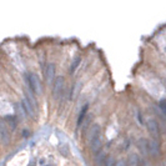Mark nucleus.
Wrapping results in <instances>:
<instances>
[{"instance_id":"obj_13","label":"nucleus","mask_w":166,"mask_h":166,"mask_svg":"<svg viewBox=\"0 0 166 166\" xmlns=\"http://www.w3.org/2000/svg\"><path fill=\"white\" fill-rule=\"evenodd\" d=\"M86 110H88V104H86V105H84V107L81 109V111H80V115H79V118H78V125H81L82 120H84L85 115H86Z\"/></svg>"},{"instance_id":"obj_11","label":"nucleus","mask_w":166,"mask_h":166,"mask_svg":"<svg viewBox=\"0 0 166 166\" xmlns=\"http://www.w3.org/2000/svg\"><path fill=\"white\" fill-rule=\"evenodd\" d=\"M80 89H81V81H78L76 84H75V86L73 88V91H71V100L76 99L79 93H80Z\"/></svg>"},{"instance_id":"obj_19","label":"nucleus","mask_w":166,"mask_h":166,"mask_svg":"<svg viewBox=\"0 0 166 166\" xmlns=\"http://www.w3.org/2000/svg\"><path fill=\"white\" fill-rule=\"evenodd\" d=\"M60 152H61L63 155H65V156L69 155V151H67V146H61V150H60Z\"/></svg>"},{"instance_id":"obj_14","label":"nucleus","mask_w":166,"mask_h":166,"mask_svg":"<svg viewBox=\"0 0 166 166\" xmlns=\"http://www.w3.org/2000/svg\"><path fill=\"white\" fill-rule=\"evenodd\" d=\"M80 61H81L80 58H76V59H75L74 61H73V64H71V66H70V71H71V73H74V71H75V69L78 67V65L80 64Z\"/></svg>"},{"instance_id":"obj_1","label":"nucleus","mask_w":166,"mask_h":166,"mask_svg":"<svg viewBox=\"0 0 166 166\" xmlns=\"http://www.w3.org/2000/svg\"><path fill=\"white\" fill-rule=\"evenodd\" d=\"M29 84H30V88L35 94L40 95L41 94V82H40V79L36 74H29Z\"/></svg>"},{"instance_id":"obj_5","label":"nucleus","mask_w":166,"mask_h":166,"mask_svg":"<svg viewBox=\"0 0 166 166\" xmlns=\"http://www.w3.org/2000/svg\"><path fill=\"white\" fill-rule=\"evenodd\" d=\"M45 78H46V82L51 84L55 78V65L52 63H49L46 67H45Z\"/></svg>"},{"instance_id":"obj_6","label":"nucleus","mask_w":166,"mask_h":166,"mask_svg":"<svg viewBox=\"0 0 166 166\" xmlns=\"http://www.w3.org/2000/svg\"><path fill=\"white\" fill-rule=\"evenodd\" d=\"M99 135H100V126L97 125V124H94V125L90 127V130L88 133V140H89L90 144H91V141L94 139H96Z\"/></svg>"},{"instance_id":"obj_8","label":"nucleus","mask_w":166,"mask_h":166,"mask_svg":"<svg viewBox=\"0 0 166 166\" xmlns=\"http://www.w3.org/2000/svg\"><path fill=\"white\" fill-rule=\"evenodd\" d=\"M137 146H139L140 151L144 154V155H146V154L150 152V142H148L146 139H140L139 142H137Z\"/></svg>"},{"instance_id":"obj_16","label":"nucleus","mask_w":166,"mask_h":166,"mask_svg":"<svg viewBox=\"0 0 166 166\" xmlns=\"http://www.w3.org/2000/svg\"><path fill=\"white\" fill-rule=\"evenodd\" d=\"M116 164V161L114 160V157H107L106 160H105V166H115Z\"/></svg>"},{"instance_id":"obj_2","label":"nucleus","mask_w":166,"mask_h":166,"mask_svg":"<svg viewBox=\"0 0 166 166\" xmlns=\"http://www.w3.org/2000/svg\"><path fill=\"white\" fill-rule=\"evenodd\" d=\"M0 142H1L3 145L10 144V133H9V130H7L6 125L1 120H0Z\"/></svg>"},{"instance_id":"obj_20","label":"nucleus","mask_w":166,"mask_h":166,"mask_svg":"<svg viewBox=\"0 0 166 166\" xmlns=\"http://www.w3.org/2000/svg\"><path fill=\"white\" fill-rule=\"evenodd\" d=\"M115 166H126V163H125V160H124V159H120L119 161H116Z\"/></svg>"},{"instance_id":"obj_9","label":"nucleus","mask_w":166,"mask_h":166,"mask_svg":"<svg viewBox=\"0 0 166 166\" xmlns=\"http://www.w3.org/2000/svg\"><path fill=\"white\" fill-rule=\"evenodd\" d=\"M91 150L94 152H99V150L101 148V145H103V140H101V135H99L96 139H94V140L91 141Z\"/></svg>"},{"instance_id":"obj_21","label":"nucleus","mask_w":166,"mask_h":166,"mask_svg":"<svg viewBox=\"0 0 166 166\" xmlns=\"http://www.w3.org/2000/svg\"><path fill=\"white\" fill-rule=\"evenodd\" d=\"M22 135H24V136H29V133H28V131H24V133H22Z\"/></svg>"},{"instance_id":"obj_12","label":"nucleus","mask_w":166,"mask_h":166,"mask_svg":"<svg viewBox=\"0 0 166 166\" xmlns=\"http://www.w3.org/2000/svg\"><path fill=\"white\" fill-rule=\"evenodd\" d=\"M140 164V160H139V156L136 154H131L129 156V165L130 166H139Z\"/></svg>"},{"instance_id":"obj_15","label":"nucleus","mask_w":166,"mask_h":166,"mask_svg":"<svg viewBox=\"0 0 166 166\" xmlns=\"http://www.w3.org/2000/svg\"><path fill=\"white\" fill-rule=\"evenodd\" d=\"M5 119H6V121L11 125V127H13V129H15V127H16V121H15V116H6Z\"/></svg>"},{"instance_id":"obj_3","label":"nucleus","mask_w":166,"mask_h":166,"mask_svg":"<svg viewBox=\"0 0 166 166\" xmlns=\"http://www.w3.org/2000/svg\"><path fill=\"white\" fill-rule=\"evenodd\" d=\"M64 86H65V80H64V78L63 76H58L55 79V81H54V90H52L54 96L56 97V99L61 95V93L64 90Z\"/></svg>"},{"instance_id":"obj_17","label":"nucleus","mask_w":166,"mask_h":166,"mask_svg":"<svg viewBox=\"0 0 166 166\" xmlns=\"http://www.w3.org/2000/svg\"><path fill=\"white\" fill-rule=\"evenodd\" d=\"M104 159H105V154H104V152H99V154H97V156H96V163H97V165H100L101 163H103Z\"/></svg>"},{"instance_id":"obj_7","label":"nucleus","mask_w":166,"mask_h":166,"mask_svg":"<svg viewBox=\"0 0 166 166\" xmlns=\"http://www.w3.org/2000/svg\"><path fill=\"white\" fill-rule=\"evenodd\" d=\"M21 105H22V109L25 110V112L28 114L29 116H34V107H33V104L29 101L28 97H22L21 100Z\"/></svg>"},{"instance_id":"obj_18","label":"nucleus","mask_w":166,"mask_h":166,"mask_svg":"<svg viewBox=\"0 0 166 166\" xmlns=\"http://www.w3.org/2000/svg\"><path fill=\"white\" fill-rule=\"evenodd\" d=\"M159 106H160L161 110H163V112H165V114H166V99H161L160 100Z\"/></svg>"},{"instance_id":"obj_22","label":"nucleus","mask_w":166,"mask_h":166,"mask_svg":"<svg viewBox=\"0 0 166 166\" xmlns=\"http://www.w3.org/2000/svg\"><path fill=\"white\" fill-rule=\"evenodd\" d=\"M44 166H52V165H44Z\"/></svg>"},{"instance_id":"obj_10","label":"nucleus","mask_w":166,"mask_h":166,"mask_svg":"<svg viewBox=\"0 0 166 166\" xmlns=\"http://www.w3.org/2000/svg\"><path fill=\"white\" fill-rule=\"evenodd\" d=\"M150 152H151L154 156H155V155H159V152H160L159 140H151V141H150Z\"/></svg>"},{"instance_id":"obj_4","label":"nucleus","mask_w":166,"mask_h":166,"mask_svg":"<svg viewBox=\"0 0 166 166\" xmlns=\"http://www.w3.org/2000/svg\"><path fill=\"white\" fill-rule=\"evenodd\" d=\"M146 125H148V129H149V133L154 136V140H157V137H159V125H157V121L155 119H149L148 122H146Z\"/></svg>"}]
</instances>
